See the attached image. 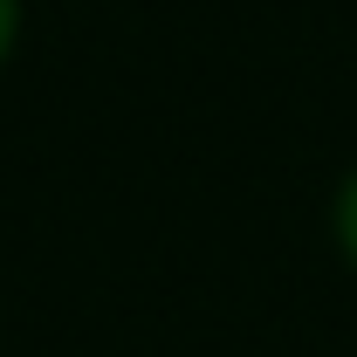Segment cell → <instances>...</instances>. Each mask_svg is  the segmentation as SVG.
<instances>
[{
  "label": "cell",
  "mask_w": 357,
  "mask_h": 357,
  "mask_svg": "<svg viewBox=\"0 0 357 357\" xmlns=\"http://www.w3.org/2000/svg\"><path fill=\"white\" fill-rule=\"evenodd\" d=\"M14 42H21V0H0V69H7Z\"/></svg>",
  "instance_id": "obj_2"
},
{
  "label": "cell",
  "mask_w": 357,
  "mask_h": 357,
  "mask_svg": "<svg viewBox=\"0 0 357 357\" xmlns=\"http://www.w3.org/2000/svg\"><path fill=\"white\" fill-rule=\"evenodd\" d=\"M330 234H337V255H344V268L357 275V165L344 172L337 199H330Z\"/></svg>",
  "instance_id": "obj_1"
}]
</instances>
